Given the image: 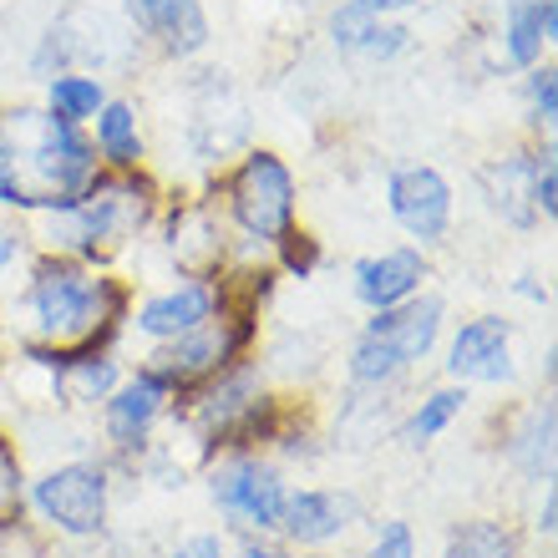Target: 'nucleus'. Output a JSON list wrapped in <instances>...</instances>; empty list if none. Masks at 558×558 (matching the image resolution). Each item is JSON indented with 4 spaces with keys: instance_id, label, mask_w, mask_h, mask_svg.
<instances>
[{
    "instance_id": "obj_8",
    "label": "nucleus",
    "mask_w": 558,
    "mask_h": 558,
    "mask_svg": "<svg viewBox=\"0 0 558 558\" xmlns=\"http://www.w3.org/2000/svg\"><path fill=\"white\" fill-rule=\"evenodd\" d=\"M386 204L391 219L416 239V244H437L452 229V183L441 178V168L432 162H407L386 183Z\"/></svg>"
},
{
    "instance_id": "obj_14",
    "label": "nucleus",
    "mask_w": 558,
    "mask_h": 558,
    "mask_svg": "<svg viewBox=\"0 0 558 558\" xmlns=\"http://www.w3.org/2000/svg\"><path fill=\"white\" fill-rule=\"evenodd\" d=\"M128 15L162 57H198L214 36L204 0H128Z\"/></svg>"
},
{
    "instance_id": "obj_18",
    "label": "nucleus",
    "mask_w": 558,
    "mask_h": 558,
    "mask_svg": "<svg viewBox=\"0 0 558 558\" xmlns=\"http://www.w3.org/2000/svg\"><path fill=\"white\" fill-rule=\"evenodd\" d=\"M558 41V0H508L502 15V51L513 66H538L544 51Z\"/></svg>"
},
{
    "instance_id": "obj_17",
    "label": "nucleus",
    "mask_w": 558,
    "mask_h": 558,
    "mask_svg": "<svg viewBox=\"0 0 558 558\" xmlns=\"http://www.w3.org/2000/svg\"><path fill=\"white\" fill-rule=\"evenodd\" d=\"M554 432H558V412L554 397H538L523 407L513 426H508V462L533 483H554Z\"/></svg>"
},
{
    "instance_id": "obj_23",
    "label": "nucleus",
    "mask_w": 558,
    "mask_h": 558,
    "mask_svg": "<svg viewBox=\"0 0 558 558\" xmlns=\"http://www.w3.org/2000/svg\"><path fill=\"white\" fill-rule=\"evenodd\" d=\"M107 102V87L102 76H82V72H57L46 82V112L61 122H72V128H87Z\"/></svg>"
},
{
    "instance_id": "obj_4",
    "label": "nucleus",
    "mask_w": 558,
    "mask_h": 558,
    "mask_svg": "<svg viewBox=\"0 0 558 558\" xmlns=\"http://www.w3.org/2000/svg\"><path fill=\"white\" fill-rule=\"evenodd\" d=\"M223 214L250 244L275 250L300 223V189H294L290 162L275 147H250L223 178Z\"/></svg>"
},
{
    "instance_id": "obj_29",
    "label": "nucleus",
    "mask_w": 558,
    "mask_h": 558,
    "mask_svg": "<svg viewBox=\"0 0 558 558\" xmlns=\"http://www.w3.org/2000/svg\"><path fill=\"white\" fill-rule=\"evenodd\" d=\"M371 558H416V533H412V523H401V518L381 523L376 544H371Z\"/></svg>"
},
{
    "instance_id": "obj_3",
    "label": "nucleus",
    "mask_w": 558,
    "mask_h": 558,
    "mask_svg": "<svg viewBox=\"0 0 558 558\" xmlns=\"http://www.w3.org/2000/svg\"><path fill=\"white\" fill-rule=\"evenodd\" d=\"M158 204L162 193L143 168H133V173L102 168L82 189L76 204L57 208V214H36V219H41L46 254H72V259L102 265V259H112L122 244H133L147 223L158 219Z\"/></svg>"
},
{
    "instance_id": "obj_16",
    "label": "nucleus",
    "mask_w": 558,
    "mask_h": 558,
    "mask_svg": "<svg viewBox=\"0 0 558 558\" xmlns=\"http://www.w3.org/2000/svg\"><path fill=\"white\" fill-rule=\"evenodd\" d=\"M426 279H432V265L422 250H381L355 265V300L366 310L407 305L412 294H422Z\"/></svg>"
},
{
    "instance_id": "obj_26",
    "label": "nucleus",
    "mask_w": 558,
    "mask_h": 558,
    "mask_svg": "<svg viewBox=\"0 0 558 558\" xmlns=\"http://www.w3.org/2000/svg\"><path fill=\"white\" fill-rule=\"evenodd\" d=\"M269 254H275V269H279V275H290V279H310L315 269H320V259H325L320 239L310 234V229H300V223H294L290 234L279 239Z\"/></svg>"
},
{
    "instance_id": "obj_27",
    "label": "nucleus",
    "mask_w": 558,
    "mask_h": 558,
    "mask_svg": "<svg viewBox=\"0 0 558 558\" xmlns=\"http://www.w3.org/2000/svg\"><path fill=\"white\" fill-rule=\"evenodd\" d=\"M21 508H26V472H21L15 441L0 432V529L21 523Z\"/></svg>"
},
{
    "instance_id": "obj_6",
    "label": "nucleus",
    "mask_w": 558,
    "mask_h": 558,
    "mask_svg": "<svg viewBox=\"0 0 558 558\" xmlns=\"http://www.w3.org/2000/svg\"><path fill=\"white\" fill-rule=\"evenodd\" d=\"M26 502L41 513V523H51L66 538H97L112 508V477L102 462H61L31 483Z\"/></svg>"
},
{
    "instance_id": "obj_13",
    "label": "nucleus",
    "mask_w": 558,
    "mask_h": 558,
    "mask_svg": "<svg viewBox=\"0 0 558 558\" xmlns=\"http://www.w3.org/2000/svg\"><path fill=\"white\" fill-rule=\"evenodd\" d=\"M441 320H447V305H441L437 294H412L407 305L371 310L366 336H376L381 345H391V355L412 371L416 361L432 355V345H437V336H441Z\"/></svg>"
},
{
    "instance_id": "obj_2",
    "label": "nucleus",
    "mask_w": 558,
    "mask_h": 558,
    "mask_svg": "<svg viewBox=\"0 0 558 558\" xmlns=\"http://www.w3.org/2000/svg\"><path fill=\"white\" fill-rule=\"evenodd\" d=\"M102 173V158L82 128L46 107H0V208L57 214L76 204Z\"/></svg>"
},
{
    "instance_id": "obj_24",
    "label": "nucleus",
    "mask_w": 558,
    "mask_h": 558,
    "mask_svg": "<svg viewBox=\"0 0 558 558\" xmlns=\"http://www.w3.org/2000/svg\"><path fill=\"white\" fill-rule=\"evenodd\" d=\"M468 386H437V391H432V397H422V407H416L412 416H407V441H412V447H426V441H437L441 432H447V426L457 422V416L468 412Z\"/></svg>"
},
{
    "instance_id": "obj_11",
    "label": "nucleus",
    "mask_w": 558,
    "mask_h": 558,
    "mask_svg": "<svg viewBox=\"0 0 558 558\" xmlns=\"http://www.w3.org/2000/svg\"><path fill=\"white\" fill-rule=\"evenodd\" d=\"M355 518H361V498L355 493H340V487H294V493H284L275 533H284L300 548H325V544H336Z\"/></svg>"
},
{
    "instance_id": "obj_7",
    "label": "nucleus",
    "mask_w": 558,
    "mask_h": 558,
    "mask_svg": "<svg viewBox=\"0 0 558 558\" xmlns=\"http://www.w3.org/2000/svg\"><path fill=\"white\" fill-rule=\"evenodd\" d=\"M208 493L219 502V513L229 523H239L244 533H275L290 487H284L275 462L254 452H229L219 468L208 472Z\"/></svg>"
},
{
    "instance_id": "obj_33",
    "label": "nucleus",
    "mask_w": 558,
    "mask_h": 558,
    "mask_svg": "<svg viewBox=\"0 0 558 558\" xmlns=\"http://www.w3.org/2000/svg\"><path fill=\"white\" fill-rule=\"evenodd\" d=\"M558 518V498H554V487H544V508H538V533H544V538H554V523Z\"/></svg>"
},
{
    "instance_id": "obj_15",
    "label": "nucleus",
    "mask_w": 558,
    "mask_h": 558,
    "mask_svg": "<svg viewBox=\"0 0 558 558\" xmlns=\"http://www.w3.org/2000/svg\"><path fill=\"white\" fill-rule=\"evenodd\" d=\"M168 254L183 269V279H214L229 265V239H223V219H214L208 204H183L168 219Z\"/></svg>"
},
{
    "instance_id": "obj_1",
    "label": "nucleus",
    "mask_w": 558,
    "mask_h": 558,
    "mask_svg": "<svg viewBox=\"0 0 558 558\" xmlns=\"http://www.w3.org/2000/svg\"><path fill=\"white\" fill-rule=\"evenodd\" d=\"M26 320L31 336L21 340V355L46 376L72 366L82 355L112 351L118 330L133 315V284L112 269H97L72 254H41L26 279Z\"/></svg>"
},
{
    "instance_id": "obj_20",
    "label": "nucleus",
    "mask_w": 558,
    "mask_h": 558,
    "mask_svg": "<svg viewBox=\"0 0 558 558\" xmlns=\"http://www.w3.org/2000/svg\"><path fill=\"white\" fill-rule=\"evenodd\" d=\"M330 36H336L340 51H355V57H371V61H391L397 51H407V31L381 21V15H366L351 0L330 15Z\"/></svg>"
},
{
    "instance_id": "obj_31",
    "label": "nucleus",
    "mask_w": 558,
    "mask_h": 558,
    "mask_svg": "<svg viewBox=\"0 0 558 558\" xmlns=\"http://www.w3.org/2000/svg\"><path fill=\"white\" fill-rule=\"evenodd\" d=\"M234 558H294L284 544H269V533H250L244 544H239Z\"/></svg>"
},
{
    "instance_id": "obj_34",
    "label": "nucleus",
    "mask_w": 558,
    "mask_h": 558,
    "mask_svg": "<svg viewBox=\"0 0 558 558\" xmlns=\"http://www.w3.org/2000/svg\"><path fill=\"white\" fill-rule=\"evenodd\" d=\"M351 5H361L366 15H391V11H412L416 0H351Z\"/></svg>"
},
{
    "instance_id": "obj_12",
    "label": "nucleus",
    "mask_w": 558,
    "mask_h": 558,
    "mask_svg": "<svg viewBox=\"0 0 558 558\" xmlns=\"http://www.w3.org/2000/svg\"><path fill=\"white\" fill-rule=\"evenodd\" d=\"M214 315H219V300H214V279H178V284H168V290L147 294L143 305H133L128 325H133L137 336H147L153 345H158V340L189 336V330L208 325Z\"/></svg>"
},
{
    "instance_id": "obj_28",
    "label": "nucleus",
    "mask_w": 558,
    "mask_h": 558,
    "mask_svg": "<svg viewBox=\"0 0 558 558\" xmlns=\"http://www.w3.org/2000/svg\"><path fill=\"white\" fill-rule=\"evenodd\" d=\"M523 92H529V122L544 137H554V122H558V72L548 66V61L529 66V82H523Z\"/></svg>"
},
{
    "instance_id": "obj_10",
    "label": "nucleus",
    "mask_w": 558,
    "mask_h": 558,
    "mask_svg": "<svg viewBox=\"0 0 558 558\" xmlns=\"http://www.w3.org/2000/svg\"><path fill=\"white\" fill-rule=\"evenodd\" d=\"M168 407H173V391L158 376H147L143 366H137V376H122V386L102 401V432L112 441V452H143L153 426L168 416Z\"/></svg>"
},
{
    "instance_id": "obj_22",
    "label": "nucleus",
    "mask_w": 558,
    "mask_h": 558,
    "mask_svg": "<svg viewBox=\"0 0 558 558\" xmlns=\"http://www.w3.org/2000/svg\"><path fill=\"white\" fill-rule=\"evenodd\" d=\"M487 183V198H493V208H498L508 223H538V214H533V198H529V183H533V153H513V158L493 162L483 173Z\"/></svg>"
},
{
    "instance_id": "obj_21",
    "label": "nucleus",
    "mask_w": 558,
    "mask_h": 558,
    "mask_svg": "<svg viewBox=\"0 0 558 558\" xmlns=\"http://www.w3.org/2000/svg\"><path fill=\"white\" fill-rule=\"evenodd\" d=\"M122 386V366L112 361V351L102 355H82L72 366L51 371V391H57L66 407H97Z\"/></svg>"
},
{
    "instance_id": "obj_25",
    "label": "nucleus",
    "mask_w": 558,
    "mask_h": 558,
    "mask_svg": "<svg viewBox=\"0 0 558 558\" xmlns=\"http://www.w3.org/2000/svg\"><path fill=\"white\" fill-rule=\"evenodd\" d=\"M441 558H518V538L493 518H472L452 529Z\"/></svg>"
},
{
    "instance_id": "obj_32",
    "label": "nucleus",
    "mask_w": 558,
    "mask_h": 558,
    "mask_svg": "<svg viewBox=\"0 0 558 558\" xmlns=\"http://www.w3.org/2000/svg\"><path fill=\"white\" fill-rule=\"evenodd\" d=\"M21 254H26V234H21V229H5V223H0V275H5V269H11L15 259H21Z\"/></svg>"
},
{
    "instance_id": "obj_9",
    "label": "nucleus",
    "mask_w": 558,
    "mask_h": 558,
    "mask_svg": "<svg viewBox=\"0 0 558 558\" xmlns=\"http://www.w3.org/2000/svg\"><path fill=\"white\" fill-rule=\"evenodd\" d=\"M447 376L457 386H502L513 381V320L472 315L457 325L447 345Z\"/></svg>"
},
{
    "instance_id": "obj_5",
    "label": "nucleus",
    "mask_w": 558,
    "mask_h": 558,
    "mask_svg": "<svg viewBox=\"0 0 558 558\" xmlns=\"http://www.w3.org/2000/svg\"><path fill=\"white\" fill-rule=\"evenodd\" d=\"M254 330H259V315H214V320L189 330V336L158 340L153 355L143 361V371L158 376L178 401V397H189V391H198L204 381H214V376H223L229 366L250 361Z\"/></svg>"
},
{
    "instance_id": "obj_30",
    "label": "nucleus",
    "mask_w": 558,
    "mask_h": 558,
    "mask_svg": "<svg viewBox=\"0 0 558 558\" xmlns=\"http://www.w3.org/2000/svg\"><path fill=\"white\" fill-rule=\"evenodd\" d=\"M168 558H223V538L219 533H193L189 544H178Z\"/></svg>"
},
{
    "instance_id": "obj_19",
    "label": "nucleus",
    "mask_w": 558,
    "mask_h": 558,
    "mask_svg": "<svg viewBox=\"0 0 558 558\" xmlns=\"http://www.w3.org/2000/svg\"><path fill=\"white\" fill-rule=\"evenodd\" d=\"M92 147H97L102 168H112V173H133V168H143L147 147H143L137 107L122 102V97H107L102 112L92 118Z\"/></svg>"
}]
</instances>
